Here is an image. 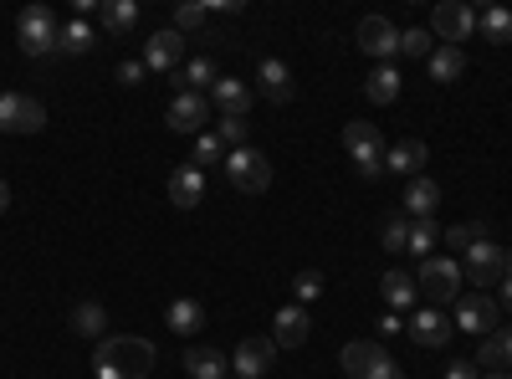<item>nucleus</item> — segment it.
Instances as JSON below:
<instances>
[{"mask_svg":"<svg viewBox=\"0 0 512 379\" xmlns=\"http://www.w3.org/2000/svg\"><path fill=\"white\" fill-rule=\"evenodd\" d=\"M461 277L472 287H497L507 277V246H497L492 236L477 241V246H466L461 251Z\"/></svg>","mask_w":512,"mask_h":379,"instance_id":"6","label":"nucleus"},{"mask_svg":"<svg viewBox=\"0 0 512 379\" xmlns=\"http://www.w3.org/2000/svg\"><path fill=\"white\" fill-rule=\"evenodd\" d=\"M487 379H512V374H487Z\"/></svg>","mask_w":512,"mask_h":379,"instance_id":"47","label":"nucleus"},{"mask_svg":"<svg viewBox=\"0 0 512 379\" xmlns=\"http://www.w3.org/2000/svg\"><path fill=\"white\" fill-rule=\"evenodd\" d=\"M175 82H185L180 93H210V88H216V57H195V62H185V67L175 72Z\"/></svg>","mask_w":512,"mask_h":379,"instance_id":"27","label":"nucleus"},{"mask_svg":"<svg viewBox=\"0 0 512 379\" xmlns=\"http://www.w3.org/2000/svg\"><path fill=\"white\" fill-rule=\"evenodd\" d=\"M149 369H154V344L134 339V333H123V339H103L93 349V374L98 379H149Z\"/></svg>","mask_w":512,"mask_h":379,"instance_id":"1","label":"nucleus"},{"mask_svg":"<svg viewBox=\"0 0 512 379\" xmlns=\"http://www.w3.org/2000/svg\"><path fill=\"white\" fill-rule=\"evenodd\" d=\"M497 318H502V308H497V298L492 292H461L456 298V323L451 328H461V333H487L497 328Z\"/></svg>","mask_w":512,"mask_h":379,"instance_id":"10","label":"nucleus"},{"mask_svg":"<svg viewBox=\"0 0 512 379\" xmlns=\"http://www.w3.org/2000/svg\"><path fill=\"white\" fill-rule=\"evenodd\" d=\"M47 123V108L31 93H0V134H36Z\"/></svg>","mask_w":512,"mask_h":379,"instance_id":"9","label":"nucleus"},{"mask_svg":"<svg viewBox=\"0 0 512 379\" xmlns=\"http://www.w3.org/2000/svg\"><path fill=\"white\" fill-rule=\"evenodd\" d=\"M477 364H487L492 374H512V328H492V333H487Z\"/></svg>","mask_w":512,"mask_h":379,"instance_id":"24","label":"nucleus"},{"mask_svg":"<svg viewBox=\"0 0 512 379\" xmlns=\"http://www.w3.org/2000/svg\"><path fill=\"white\" fill-rule=\"evenodd\" d=\"M364 98L379 103V108H384V103H395V98H400V72H395L390 62H379V67L369 72V82H364Z\"/></svg>","mask_w":512,"mask_h":379,"instance_id":"26","label":"nucleus"},{"mask_svg":"<svg viewBox=\"0 0 512 379\" xmlns=\"http://www.w3.org/2000/svg\"><path fill=\"white\" fill-rule=\"evenodd\" d=\"M185 62V36L169 26V31H154L149 41H144V67L149 72H175Z\"/></svg>","mask_w":512,"mask_h":379,"instance_id":"12","label":"nucleus"},{"mask_svg":"<svg viewBox=\"0 0 512 379\" xmlns=\"http://www.w3.org/2000/svg\"><path fill=\"white\" fill-rule=\"evenodd\" d=\"M338 364H344L354 379H405L400 364L384 354V344H374V339H354V344H344Z\"/></svg>","mask_w":512,"mask_h":379,"instance_id":"5","label":"nucleus"},{"mask_svg":"<svg viewBox=\"0 0 512 379\" xmlns=\"http://www.w3.org/2000/svg\"><path fill=\"white\" fill-rule=\"evenodd\" d=\"M292 292H297V303H313L318 292H323V272H297Z\"/></svg>","mask_w":512,"mask_h":379,"instance_id":"40","label":"nucleus"},{"mask_svg":"<svg viewBox=\"0 0 512 379\" xmlns=\"http://www.w3.org/2000/svg\"><path fill=\"white\" fill-rule=\"evenodd\" d=\"M93 47H98V41H93V26L82 21V16L67 21L62 36H57V52H67V57H82V52H93Z\"/></svg>","mask_w":512,"mask_h":379,"instance_id":"30","label":"nucleus"},{"mask_svg":"<svg viewBox=\"0 0 512 379\" xmlns=\"http://www.w3.org/2000/svg\"><path fill=\"white\" fill-rule=\"evenodd\" d=\"M400 328H405V323H400L395 313H384V318H379V339H390V333H400Z\"/></svg>","mask_w":512,"mask_h":379,"instance_id":"43","label":"nucleus"},{"mask_svg":"<svg viewBox=\"0 0 512 379\" xmlns=\"http://www.w3.org/2000/svg\"><path fill=\"white\" fill-rule=\"evenodd\" d=\"M507 272H512V246H507Z\"/></svg>","mask_w":512,"mask_h":379,"instance_id":"46","label":"nucleus"},{"mask_svg":"<svg viewBox=\"0 0 512 379\" xmlns=\"http://www.w3.org/2000/svg\"><path fill=\"white\" fill-rule=\"evenodd\" d=\"M190 164H195V170H205V164H226V144L205 129V134L195 139V159H190Z\"/></svg>","mask_w":512,"mask_h":379,"instance_id":"37","label":"nucleus"},{"mask_svg":"<svg viewBox=\"0 0 512 379\" xmlns=\"http://www.w3.org/2000/svg\"><path fill=\"white\" fill-rule=\"evenodd\" d=\"M169 200H175L180 210H195L205 200V170H195V164H180L175 175H169Z\"/></svg>","mask_w":512,"mask_h":379,"instance_id":"20","label":"nucleus"},{"mask_svg":"<svg viewBox=\"0 0 512 379\" xmlns=\"http://www.w3.org/2000/svg\"><path fill=\"white\" fill-rule=\"evenodd\" d=\"M185 369H190V379H226V374H231V359H226L216 344H195V349L185 354Z\"/></svg>","mask_w":512,"mask_h":379,"instance_id":"22","label":"nucleus"},{"mask_svg":"<svg viewBox=\"0 0 512 379\" xmlns=\"http://www.w3.org/2000/svg\"><path fill=\"white\" fill-rule=\"evenodd\" d=\"M256 88H262V98H272V103H292V93H297L292 67L282 57H267L262 67H256Z\"/></svg>","mask_w":512,"mask_h":379,"instance_id":"16","label":"nucleus"},{"mask_svg":"<svg viewBox=\"0 0 512 379\" xmlns=\"http://www.w3.org/2000/svg\"><path fill=\"white\" fill-rule=\"evenodd\" d=\"M144 62H118V82H123V88H139V82H144Z\"/></svg>","mask_w":512,"mask_h":379,"instance_id":"41","label":"nucleus"},{"mask_svg":"<svg viewBox=\"0 0 512 379\" xmlns=\"http://www.w3.org/2000/svg\"><path fill=\"white\" fill-rule=\"evenodd\" d=\"M379 241H384V251H405V241H410V216L405 210H395V216L379 221Z\"/></svg>","mask_w":512,"mask_h":379,"instance_id":"34","label":"nucleus"},{"mask_svg":"<svg viewBox=\"0 0 512 379\" xmlns=\"http://www.w3.org/2000/svg\"><path fill=\"white\" fill-rule=\"evenodd\" d=\"M487 236H492V231H487V221H472V226H451V231H441V241H446V246H461V251H466V246H477V241H487Z\"/></svg>","mask_w":512,"mask_h":379,"instance_id":"38","label":"nucleus"},{"mask_svg":"<svg viewBox=\"0 0 512 379\" xmlns=\"http://www.w3.org/2000/svg\"><path fill=\"white\" fill-rule=\"evenodd\" d=\"M436 241H441V226L436 221H410V241H405V251H410V257H431V251H436Z\"/></svg>","mask_w":512,"mask_h":379,"instance_id":"33","label":"nucleus"},{"mask_svg":"<svg viewBox=\"0 0 512 379\" xmlns=\"http://www.w3.org/2000/svg\"><path fill=\"white\" fill-rule=\"evenodd\" d=\"M169 129H175V134H205V123H210V98L205 93H175V98H169Z\"/></svg>","mask_w":512,"mask_h":379,"instance_id":"11","label":"nucleus"},{"mask_svg":"<svg viewBox=\"0 0 512 379\" xmlns=\"http://www.w3.org/2000/svg\"><path fill=\"white\" fill-rule=\"evenodd\" d=\"M205 21H210V6H180L175 11V31L185 36V31H205Z\"/></svg>","mask_w":512,"mask_h":379,"instance_id":"39","label":"nucleus"},{"mask_svg":"<svg viewBox=\"0 0 512 379\" xmlns=\"http://www.w3.org/2000/svg\"><path fill=\"white\" fill-rule=\"evenodd\" d=\"M272 354H277V344L272 339H241L236 344V354H231V374H241V379H262L267 369H272Z\"/></svg>","mask_w":512,"mask_h":379,"instance_id":"13","label":"nucleus"},{"mask_svg":"<svg viewBox=\"0 0 512 379\" xmlns=\"http://www.w3.org/2000/svg\"><path fill=\"white\" fill-rule=\"evenodd\" d=\"M415 292L425 308H446L461 298V262L451 257H425L420 262V277H415Z\"/></svg>","mask_w":512,"mask_h":379,"instance_id":"2","label":"nucleus"},{"mask_svg":"<svg viewBox=\"0 0 512 379\" xmlns=\"http://www.w3.org/2000/svg\"><path fill=\"white\" fill-rule=\"evenodd\" d=\"M400 52L405 57H425V62H431V52H436V36H431V26H415V31H400Z\"/></svg>","mask_w":512,"mask_h":379,"instance_id":"36","label":"nucleus"},{"mask_svg":"<svg viewBox=\"0 0 512 379\" xmlns=\"http://www.w3.org/2000/svg\"><path fill=\"white\" fill-rule=\"evenodd\" d=\"M477 31V11L466 6V0H441V6L431 11V36L436 47H461L466 36Z\"/></svg>","mask_w":512,"mask_h":379,"instance_id":"8","label":"nucleus"},{"mask_svg":"<svg viewBox=\"0 0 512 379\" xmlns=\"http://www.w3.org/2000/svg\"><path fill=\"white\" fill-rule=\"evenodd\" d=\"M6 210H11V185L0 180V216H6Z\"/></svg>","mask_w":512,"mask_h":379,"instance_id":"45","label":"nucleus"},{"mask_svg":"<svg viewBox=\"0 0 512 379\" xmlns=\"http://www.w3.org/2000/svg\"><path fill=\"white\" fill-rule=\"evenodd\" d=\"M446 379H477V364L472 359H456V364H446Z\"/></svg>","mask_w":512,"mask_h":379,"instance_id":"42","label":"nucleus"},{"mask_svg":"<svg viewBox=\"0 0 512 379\" xmlns=\"http://www.w3.org/2000/svg\"><path fill=\"white\" fill-rule=\"evenodd\" d=\"M425 159H431V149H425L420 139H400L395 149H384V170H395L405 180H415L425 170Z\"/></svg>","mask_w":512,"mask_h":379,"instance_id":"19","label":"nucleus"},{"mask_svg":"<svg viewBox=\"0 0 512 379\" xmlns=\"http://www.w3.org/2000/svg\"><path fill=\"white\" fill-rule=\"evenodd\" d=\"M103 328H108L103 303H77L72 308V333H77V339H98L103 344Z\"/></svg>","mask_w":512,"mask_h":379,"instance_id":"29","label":"nucleus"},{"mask_svg":"<svg viewBox=\"0 0 512 379\" xmlns=\"http://www.w3.org/2000/svg\"><path fill=\"white\" fill-rule=\"evenodd\" d=\"M405 333H410V339H415L420 349H441L456 328L441 318V308H415V313H410V323H405Z\"/></svg>","mask_w":512,"mask_h":379,"instance_id":"15","label":"nucleus"},{"mask_svg":"<svg viewBox=\"0 0 512 379\" xmlns=\"http://www.w3.org/2000/svg\"><path fill=\"white\" fill-rule=\"evenodd\" d=\"M98 21H103L108 36H123V31L139 26V6H134V0H103V6H98Z\"/></svg>","mask_w":512,"mask_h":379,"instance_id":"25","label":"nucleus"},{"mask_svg":"<svg viewBox=\"0 0 512 379\" xmlns=\"http://www.w3.org/2000/svg\"><path fill=\"white\" fill-rule=\"evenodd\" d=\"M400 205H405V216H410V221H431V216H436V205H441V185H436V180H425V175H415V180L405 185V200H400Z\"/></svg>","mask_w":512,"mask_h":379,"instance_id":"17","label":"nucleus"},{"mask_svg":"<svg viewBox=\"0 0 512 379\" xmlns=\"http://www.w3.org/2000/svg\"><path fill=\"white\" fill-rule=\"evenodd\" d=\"M226 379H241V374H226Z\"/></svg>","mask_w":512,"mask_h":379,"instance_id":"48","label":"nucleus"},{"mask_svg":"<svg viewBox=\"0 0 512 379\" xmlns=\"http://www.w3.org/2000/svg\"><path fill=\"white\" fill-rule=\"evenodd\" d=\"M57 36H62V26H57L52 6H26V11L16 16V41H21V52H26V57H47V52H57Z\"/></svg>","mask_w":512,"mask_h":379,"instance_id":"3","label":"nucleus"},{"mask_svg":"<svg viewBox=\"0 0 512 379\" xmlns=\"http://www.w3.org/2000/svg\"><path fill=\"white\" fill-rule=\"evenodd\" d=\"M379 298L390 303L395 313H400V308H420V292H415V277H410V272H400V267L379 277Z\"/></svg>","mask_w":512,"mask_h":379,"instance_id":"23","label":"nucleus"},{"mask_svg":"<svg viewBox=\"0 0 512 379\" xmlns=\"http://www.w3.org/2000/svg\"><path fill=\"white\" fill-rule=\"evenodd\" d=\"M308 313H303V303H292V308H282L277 313V323H272V344L277 349H297V344H308Z\"/></svg>","mask_w":512,"mask_h":379,"instance_id":"18","label":"nucleus"},{"mask_svg":"<svg viewBox=\"0 0 512 379\" xmlns=\"http://www.w3.org/2000/svg\"><path fill=\"white\" fill-rule=\"evenodd\" d=\"M164 323L175 328V333H200L205 328V308L195 298H175V303L164 308Z\"/></svg>","mask_w":512,"mask_h":379,"instance_id":"28","label":"nucleus"},{"mask_svg":"<svg viewBox=\"0 0 512 379\" xmlns=\"http://www.w3.org/2000/svg\"><path fill=\"white\" fill-rule=\"evenodd\" d=\"M497 287H502V303H497V308H507V313H512V272H507Z\"/></svg>","mask_w":512,"mask_h":379,"instance_id":"44","label":"nucleus"},{"mask_svg":"<svg viewBox=\"0 0 512 379\" xmlns=\"http://www.w3.org/2000/svg\"><path fill=\"white\" fill-rule=\"evenodd\" d=\"M210 98H216V108H221L226 118H246V108H251V82H241V77H216Z\"/></svg>","mask_w":512,"mask_h":379,"instance_id":"21","label":"nucleus"},{"mask_svg":"<svg viewBox=\"0 0 512 379\" xmlns=\"http://www.w3.org/2000/svg\"><path fill=\"white\" fill-rule=\"evenodd\" d=\"M477 26H482L487 41H497V47H507V41H512V11H507V6H487V11L477 16Z\"/></svg>","mask_w":512,"mask_h":379,"instance_id":"32","label":"nucleus"},{"mask_svg":"<svg viewBox=\"0 0 512 379\" xmlns=\"http://www.w3.org/2000/svg\"><path fill=\"white\" fill-rule=\"evenodd\" d=\"M226 180L241 195H262L272 185V159L262 149H236V154H226Z\"/></svg>","mask_w":512,"mask_h":379,"instance_id":"7","label":"nucleus"},{"mask_svg":"<svg viewBox=\"0 0 512 379\" xmlns=\"http://www.w3.org/2000/svg\"><path fill=\"white\" fill-rule=\"evenodd\" d=\"M466 72V52L461 47H436L431 52V82H456Z\"/></svg>","mask_w":512,"mask_h":379,"instance_id":"31","label":"nucleus"},{"mask_svg":"<svg viewBox=\"0 0 512 379\" xmlns=\"http://www.w3.org/2000/svg\"><path fill=\"white\" fill-rule=\"evenodd\" d=\"M216 139L226 144V154L251 149V123H246V118H221V123H216Z\"/></svg>","mask_w":512,"mask_h":379,"instance_id":"35","label":"nucleus"},{"mask_svg":"<svg viewBox=\"0 0 512 379\" xmlns=\"http://www.w3.org/2000/svg\"><path fill=\"white\" fill-rule=\"evenodd\" d=\"M344 149L354 154L364 180H379L384 175V134H379V123H364V118L344 123Z\"/></svg>","mask_w":512,"mask_h":379,"instance_id":"4","label":"nucleus"},{"mask_svg":"<svg viewBox=\"0 0 512 379\" xmlns=\"http://www.w3.org/2000/svg\"><path fill=\"white\" fill-rule=\"evenodd\" d=\"M359 47H364L374 62H390V57L400 52V31L384 21V16H364V21H359Z\"/></svg>","mask_w":512,"mask_h":379,"instance_id":"14","label":"nucleus"}]
</instances>
